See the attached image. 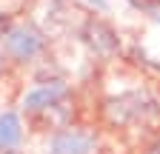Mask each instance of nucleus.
<instances>
[{
    "mask_svg": "<svg viewBox=\"0 0 160 154\" xmlns=\"http://www.w3.org/2000/svg\"><path fill=\"white\" fill-rule=\"evenodd\" d=\"M89 151H92V140L80 131H63L52 143V154H89Z\"/></svg>",
    "mask_w": 160,
    "mask_h": 154,
    "instance_id": "obj_1",
    "label": "nucleus"
},
{
    "mask_svg": "<svg viewBox=\"0 0 160 154\" xmlns=\"http://www.w3.org/2000/svg\"><path fill=\"white\" fill-rule=\"evenodd\" d=\"M20 143V123L14 117L0 120V148H14Z\"/></svg>",
    "mask_w": 160,
    "mask_h": 154,
    "instance_id": "obj_2",
    "label": "nucleus"
},
{
    "mask_svg": "<svg viewBox=\"0 0 160 154\" xmlns=\"http://www.w3.org/2000/svg\"><path fill=\"white\" fill-rule=\"evenodd\" d=\"M57 97H60V89H40V91H34L29 97V106L32 108H43V106H52Z\"/></svg>",
    "mask_w": 160,
    "mask_h": 154,
    "instance_id": "obj_3",
    "label": "nucleus"
}]
</instances>
